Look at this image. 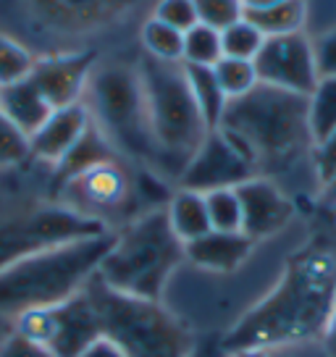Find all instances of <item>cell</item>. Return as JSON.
Masks as SVG:
<instances>
[{"label": "cell", "mask_w": 336, "mask_h": 357, "mask_svg": "<svg viewBox=\"0 0 336 357\" xmlns=\"http://www.w3.org/2000/svg\"><path fill=\"white\" fill-rule=\"evenodd\" d=\"M336 297V260L326 252H305L289 260L279 284L255 302L226 334L224 349H281L321 342Z\"/></svg>", "instance_id": "6da1fadb"}, {"label": "cell", "mask_w": 336, "mask_h": 357, "mask_svg": "<svg viewBox=\"0 0 336 357\" xmlns=\"http://www.w3.org/2000/svg\"><path fill=\"white\" fill-rule=\"evenodd\" d=\"M218 129L245 153L258 176L291 166L305 150H313L307 98L268 84L229 100Z\"/></svg>", "instance_id": "7a4b0ae2"}, {"label": "cell", "mask_w": 336, "mask_h": 357, "mask_svg": "<svg viewBox=\"0 0 336 357\" xmlns=\"http://www.w3.org/2000/svg\"><path fill=\"white\" fill-rule=\"evenodd\" d=\"M116 231L66 242L16 260L0 271V312L22 315L77 297L98 273Z\"/></svg>", "instance_id": "3957f363"}, {"label": "cell", "mask_w": 336, "mask_h": 357, "mask_svg": "<svg viewBox=\"0 0 336 357\" xmlns=\"http://www.w3.org/2000/svg\"><path fill=\"white\" fill-rule=\"evenodd\" d=\"M90 294L102 339L126 357H192L194 339L187 324L163 300H142L105 287L98 273L84 287Z\"/></svg>", "instance_id": "277c9868"}, {"label": "cell", "mask_w": 336, "mask_h": 357, "mask_svg": "<svg viewBox=\"0 0 336 357\" xmlns=\"http://www.w3.org/2000/svg\"><path fill=\"white\" fill-rule=\"evenodd\" d=\"M181 260H187L184 245L171 231L166 211L158 208L142 213L116 234L113 247L98 268V279L132 297L163 300Z\"/></svg>", "instance_id": "5b68a950"}, {"label": "cell", "mask_w": 336, "mask_h": 357, "mask_svg": "<svg viewBox=\"0 0 336 357\" xmlns=\"http://www.w3.org/2000/svg\"><path fill=\"white\" fill-rule=\"evenodd\" d=\"M137 77L142 84L150 137L158 150V168L181 176L192 153L211 132L192 98L184 66L145 56L137 68Z\"/></svg>", "instance_id": "8992f818"}, {"label": "cell", "mask_w": 336, "mask_h": 357, "mask_svg": "<svg viewBox=\"0 0 336 357\" xmlns=\"http://www.w3.org/2000/svg\"><path fill=\"white\" fill-rule=\"evenodd\" d=\"M82 102L87 105L92 123L105 134L116 153L158 168V150L147 126L145 98L137 71L108 66L92 74Z\"/></svg>", "instance_id": "52a82bcc"}, {"label": "cell", "mask_w": 336, "mask_h": 357, "mask_svg": "<svg viewBox=\"0 0 336 357\" xmlns=\"http://www.w3.org/2000/svg\"><path fill=\"white\" fill-rule=\"evenodd\" d=\"M105 231L111 229L87 215H79L77 211L61 202L11 215L0 221V271L43 250L105 234Z\"/></svg>", "instance_id": "ba28073f"}, {"label": "cell", "mask_w": 336, "mask_h": 357, "mask_svg": "<svg viewBox=\"0 0 336 357\" xmlns=\"http://www.w3.org/2000/svg\"><path fill=\"white\" fill-rule=\"evenodd\" d=\"M13 331L45 347L53 357H79L102 336L95 305L84 289L61 305L16 315Z\"/></svg>", "instance_id": "9c48e42d"}, {"label": "cell", "mask_w": 336, "mask_h": 357, "mask_svg": "<svg viewBox=\"0 0 336 357\" xmlns=\"http://www.w3.org/2000/svg\"><path fill=\"white\" fill-rule=\"evenodd\" d=\"M132 197H135V190L119 158L82 171L58 190L61 205L77 211L79 215H87L92 221H100L102 226H108L111 215L126 211Z\"/></svg>", "instance_id": "30bf717a"}, {"label": "cell", "mask_w": 336, "mask_h": 357, "mask_svg": "<svg viewBox=\"0 0 336 357\" xmlns=\"http://www.w3.org/2000/svg\"><path fill=\"white\" fill-rule=\"evenodd\" d=\"M252 176H258V171L247 160L245 153L221 129H211L187 160L179 184L181 190L208 195L215 190H234Z\"/></svg>", "instance_id": "8fae6325"}, {"label": "cell", "mask_w": 336, "mask_h": 357, "mask_svg": "<svg viewBox=\"0 0 336 357\" xmlns=\"http://www.w3.org/2000/svg\"><path fill=\"white\" fill-rule=\"evenodd\" d=\"M252 63H255L260 84H268V87L287 89L307 98L318 84L313 40L305 32L266 37Z\"/></svg>", "instance_id": "7c38bea8"}, {"label": "cell", "mask_w": 336, "mask_h": 357, "mask_svg": "<svg viewBox=\"0 0 336 357\" xmlns=\"http://www.w3.org/2000/svg\"><path fill=\"white\" fill-rule=\"evenodd\" d=\"M95 56L92 53H66V56H47L34 61L29 79L34 87L43 92L47 105L66 108L84 100V92L90 84Z\"/></svg>", "instance_id": "4fadbf2b"}, {"label": "cell", "mask_w": 336, "mask_h": 357, "mask_svg": "<svg viewBox=\"0 0 336 357\" xmlns=\"http://www.w3.org/2000/svg\"><path fill=\"white\" fill-rule=\"evenodd\" d=\"M242 205V234L252 242L273 236L291 218V202L268 176H252L236 187Z\"/></svg>", "instance_id": "5bb4252c"}, {"label": "cell", "mask_w": 336, "mask_h": 357, "mask_svg": "<svg viewBox=\"0 0 336 357\" xmlns=\"http://www.w3.org/2000/svg\"><path fill=\"white\" fill-rule=\"evenodd\" d=\"M92 126V116L84 102L56 108L45 119V123L29 137V158H37L43 163L56 168L63 158L74 150L79 139Z\"/></svg>", "instance_id": "9a60e30c"}, {"label": "cell", "mask_w": 336, "mask_h": 357, "mask_svg": "<svg viewBox=\"0 0 336 357\" xmlns=\"http://www.w3.org/2000/svg\"><path fill=\"white\" fill-rule=\"evenodd\" d=\"M252 239L242 231H208L200 239L184 245V257L194 268L208 273H231L252 252Z\"/></svg>", "instance_id": "2e32d148"}, {"label": "cell", "mask_w": 336, "mask_h": 357, "mask_svg": "<svg viewBox=\"0 0 336 357\" xmlns=\"http://www.w3.org/2000/svg\"><path fill=\"white\" fill-rule=\"evenodd\" d=\"M0 111L6 113L26 137H32L53 113V108L47 105L43 92L34 87L32 79L26 77L16 84L0 89Z\"/></svg>", "instance_id": "e0dca14e"}, {"label": "cell", "mask_w": 336, "mask_h": 357, "mask_svg": "<svg viewBox=\"0 0 336 357\" xmlns=\"http://www.w3.org/2000/svg\"><path fill=\"white\" fill-rule=\"evenodd\" d=\"M166 218L174 236L181 245H190L202 234L211 231V218H208V205H205V195L194 190H176L166 202Z\"/></svg>", "instance_id": "ac0fdd59"}, {"label": "cell", "mask_w": 336, "mask_h": 357, "mask_svg": "<svg viewBox=\"0 0 336 357\" xmlns=\"http://www.w3.org/2000/svg\"><path fill=\"white\" fill-rule=\"evenodd\" d=\"M116 158H119V153L105 139V134L92 123L87 134L74 145V150L56 166V192L66 184L68 178H74L82 171L98 166V163H105V160H116Z\"/></svg>", "instance_id": "d6986e66"}, {"label": "cell", "mask_w": 336, "mask_h": 357, "mask_svg": "<svg viewBox=\"0 0 336 357\" xmlns=\"http://www.w3.org/2000/svg\"><path fill=\"white\" fill-rule=\"evenodd\" d=\"M184 66V63H181ZM187 82H190L192 98L200 108V116L208 129H218V123L224 119V111L229 105V98L224 95V89L215 79L213 68L205 66H184Z\"/></svg>", "instance_id": "ffe728a7"}, {"label": "cell", "mask_w": 336, "mask_h": 357, "mask_svg": "<svg viewBox=\"0 0 336 357\" xmlns=\"http://www.w3.org/2000/svg\"><path fill=\"white\" fill-rule=\"evenodd\" d=\"M245 19L258 26L263 37H279V34L303 32L307 19L305 0H279L260 11H245Z\"/></svg>", "instance_id": "44dd1931"}, {"label": "cell", "mask_w": 336, "mask_h": 357, "mask_svg": "<svg viewBox=\"0 0 336 357\" xmlns=\"http://www.w3.org/2000/svg\"><path fill=\"white\" fill-rule=\"evenodd\" d=\"M307 126L313 145L336 132V79H318L307 95Z\"/></svg>", "instance_id": "7402d4cb"}, {"label": "cell", "mask_w": 336, "mask_h": 357, "mask_svg": "<svg viewBox=\"0 0 336 357\" xmlns=\"http://www.w3.org/2000/svg\"><path fill=\"white\" fill-rule=\"evenodd\" d=\"M224 58L221 50V32L205 24H194L184 32V50H181V63L184 66H205L213 68Z\"/></svg>", "instance_id": "603a6c76"}, {"label": "cell", "mask_w": 336, "mask_h": 357, "mask_svg": "<svg viewBox=\"0 0 336 357\" xmlns=\"http://www.w3.org/2000/svg\"><path fill=\"white\" fill-rule=\"evenodd\" d=\"M142 45L145 53L163 63H181V50H184V32L158 22L155 16L147 19L142 26Z\"/></svg>", "instance_id": "cb8c5ba5"}, {"label": "cell", "mask_w": 336, "mask_h": 357, "mask_svg": "<svg viewBox=\"0 0 336 357\" xmlns=\"http://www.w3.org/2000/svg\"><path fill=\"white\" fill-rule=\"evenodd\" d=\"M213 74L229 100L242 98V95L252 92V89L260 84L255 63H252V61H242V58H226L224 56L213 66Z\"/></svg>", "instance_id": "d4e9b609"}, {"label": "cell", "mask_w": 336, "mask_h": 357, "mask_svg": "<svg viewBox=\"0 0 336 357\" xmlns=\"http://www.w3.org/2000/svg\"><path fill=\"white\" fill-rule=\"evenodd\" d=\"M266 43V37L252 22H247L245 16L226 26L221 32V50L226 58H242V61H255L260 47Z\"/></svg>", "instance_id": "484cf974"}, {"label": "cell", "mask_w": 336, "mask_h": 357, "mask_svg": "<svg viewBox=\"0 0 336 357\" xmlns=\"http://www.w3.org/2000/svg\"><path fill=\"white\" fill-rule=\"evenodd\" d=\"M208 218L213 231H242V205L234 190H215L205 195Z\"/></svg>", "instance_id": "4316f807"}, {"label": "cell", "mask_w": 336, "mask_h": 357, "mask_svg": "<svg viewBox=\"0 0 336 357\" xmlns=\"http://www.w3.org/2000/svg\"><path fill=\"white\" fill-rule=\"evenodd\" d=\"M32 53L22 43H16L13 37L0 32V89L26 79L32 74Z\"/></svg>", "instance_id": "83f0119b"}, {"label": "cell", "mask_w": 336, "mask_h": 357, "mask_svg": "<svg viewBox=\"0 0 336 357\" xmlns=\"http://www.w3.org/2000/svg\"><path fill=\"white\" fill-rule=\"evenodd\" d=\"M29 158V137L0 111V168H13Z\"/></svg>", "instance_id": "f1b7e54d"}, {"label": "cell", "mask_w": 336, "mask_h": 357, "mask_svg": "<svg viewBox=\"0 0 336 357\" xmlns=\"http://www.w3.org/2000/svg\"><path fill=\"white\" fill-rule=\"evenodd\" d=\"M194 11L200 24L224 32L226 26H231L245 16V6L242 0H194Z\"/></svg>", "instance_id": "f546056e"}, {"label": "cell", "mask_w": 336, "mask_h": 357, "mask_svg": "<svg viewBox=\"0 0 336 357\" xmlns=\"http://www.w3.org/2000/svg\"><path fill=\"white\" fill-rule=\"evenodd\" d=\"M153 16L158 22L179 29V32H187L194 24H200L197 22V11H194V0H160Z\"/></svg>", "instance_id": "4dcf8cb0"}, {"label": "cell", "mask_w": 336, "mask_h": 357, "mask_svg": "<svg viewBox=\"0 0 336 357\" xmlns=\"http://www.w3.org/2000/svg\"><path fill=\"white\" fill-rule=\"evenodd\" d=\"M310 158H313V168H315L318 181H321L323 187H328L336 178V132L323 137L321 142H315Z\"/></svg>", "instance_id": "1f68e13d"}, {"label": "cell", "mask_w": 336, "mask_h": 357, "mask_svg": "<svg viewBox=\"0 0 336 357\" xmlns=\"http://www.w3.org/2000/svg\"><path fill=\"white\" fill-rule=\"evenodd\" d=\"M313 58L318 79H336V29L313 40Z\"/></svg>", "instance_id": "d6a6232c"}, {"label": "cell", "mask_w": 336, "mask_h": 357, "mask_svg": "<svg viewBox=\"0 0 336 357\" xmlns=\"http://www.w3.org/2000/svg\"><path fill=\"white\" fill-rule=\"evenodd\" d=\"M0 357H53V355L47 352L45 347L34 344L32 339H26V336L13 331V334L0 344Z\"/></svg>", "instance_id": "836d02e7"}, {"label": "cell", "mask_w": 336, "mask_h": 357, "mask_svg": "<svg viewBox=\"0 0 336 357\" xmlns=\"http://www.w3.org/2000/svg\"><path fill=\"white\" fill-rule=\"evenodd\" d=\"M273 357H328L321 342H307V344H294V347H281L270 352Z\"/></svg>", "instance_id": "e575fe53"}, {"label": "cell", "mask_w": 336, "mask_h": 357, "mask_svg": "<svg viewBox=\"0 0 336 357\" xmlns=\"http://www.w3.org/2000/svg\"><path fill=\"white\" fill-rule=\"evenodd\" d=\"M321 344L328 352V357H336V297H334V305H331V312H328V321H326Z\"/></svg>", "instance_id": "d590c367"}, {"label": "cell", "mask_w": 336, "mask_h": 357, "mask_svg": "<svg viewBox=\"0 0 336 357\" xmlns=\"http://www.w3.org/2000/svg\"><path fill=\"white\" fill-rule=\"evenodd\" d=\"M79 357H126V355H123L121 349L113 344V342H108V339H102L100 336L95 344L87 347Z\"/></svg>", "instance_id": "8d00e7d4"}, {"label": "cell", "mask_w": 336, "mask_h": 357, "mask_svg": "<svg viewBox=\"0 0 336 357\" xmlns=\"http://www.w3.org/2000/svg\"><path fill=\"white\" fill-rule=\"evenodd\" d=\"M226 357H273L268 352V349H258V347H252V349H236V352H231V355Z\"/></svg>", "instance_id": "74e56055"}, {"label": "cell", "mask_w": 336, "mask_h": 357, "mask_svg": "<svg viewBox=\"0 0 336 357\" xmlns=\"http://www.w3.org/2000/svg\"><path fill=\"white\" fill-rule=\"evenodd\" d=\"M273 3H279V0H242V6H245V11H260V8H268Z\"/></svg>", "instance_id": "f35d334b"}, {"label": "cell", "mask_w": 336, "mask_h": 357, "mask_svg": "<svg viewBox=\"0 0 336 357\" xmlns=\"http://www.w3.org/2000/svg\"><path fill=\"white\" fill-rule=\"evenodd\" d=\"M326 197H328V200L336 205V178L331 181V184H328V187H326Z\"/></svg>", "instance_id": "ab89813d"}, {"label": "cell", "mask_w": 336, "mask_h": 357, "mask_svg": "<svg viewBox=\"0 0 336 357\" xmlns=\"http://www.w3.org/2000/svg\"><path fill=\"white\" fill-rule=\"evenodd\" d=\"M192 357H215L213 352H211V347H197V349H194V355Z\"/></svg>", "instance_id": "60d3db41"}]
</instances>
